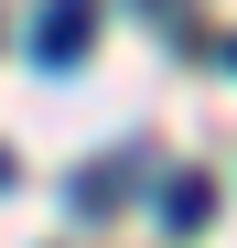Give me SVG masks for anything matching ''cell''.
<instances>
[{
    "mask_svg": "<svg viewBox=\"0 0 237 248\" xmlns=\"http://www.w3.org/2000/svg\"><path fill=\"white\" fill-rule=\"evenodd\" d=\"M0 184H11V151H0Z\"/></svg>",
    "mask_w": 237,
    "mask_h": 248,
    "instance_id": "7a4b0ae2",
    "label": "cell"
},
{
    "mask_svg": "<svg viewBox=\"0 0 237 248\" xmlns=\"http://www.w3.org/2000/svg\"><path fill=\"white\" fill-rule=\"evenodd\" d=\"M87 0H54V11H44V32H32V54H44V65H75V54H87Z\"/></svg>",
    "mask_w": 237,
    "mask_h": 248,
    "instance_id": "6da1fadb",
    "label": "cell"
}]
</instances>
